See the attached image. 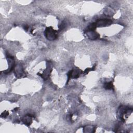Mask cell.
Here are the masks:
<instances>
[{
	"label": "cell",
	"instance_id": "cell-1",
	"mask_svg": "<svg viewBox=\"0 0 133 133\" xmlns=\"http://www.w3.org/2000/svg\"><path fill=\"white\" fill-rule=\"evenodd\" d=\"M45 35L46 38L49 40H54L57 37V31L52 27H48L45 30Z\"/></svg>",
	"mask_w": 133,
	"mask_h": 133
},
{
	"label": "cell",
	"instance_id": "cell-2",
	"mask_svg": "<svg viewBox=\"0 0 133 133\" xmlns=\"http://www.w3.org/2000/svg\"><path fill=\"white\" fill-rule=\"evenodd\" d=\"M112 23V21L109 19H103L98 20L96 24V26H104L107 25H110Z\"/></svg>",
	"mask_w": 133,
	"mask_h": 133
},
{
	"label": "cell",
	"instance_id": "cell-3",
	"mask_svg": "<svg viewBox=\"0 0 133 133\" xmlns=\"http://www.w3.org/2000/svg\"><path fill=\"white\" fill-rule=\"evenodd\" d=\"M22 120H23V122L25 124H27V125H30L32 122L31 118L30 116H26Z\"/></svg>",
	"mask_w": 133,
	"mask_h": 133
},
{
	"label": "cell",
	"instance_id": "cell-4",
	"mask_svg": "<svg viewBox=\"0 0 133 133\" xmlns=\"http://www.w3.org/2000/svg\"><path fill=\"white\" fill-rule=\"evenodd\" d=\"M104 87L107 90H111L113 88V85L112 82L105 83L104 84Z\"/></svg>",
	"mask_w": 133,
	"mask_h": 133
}]
</instances>
